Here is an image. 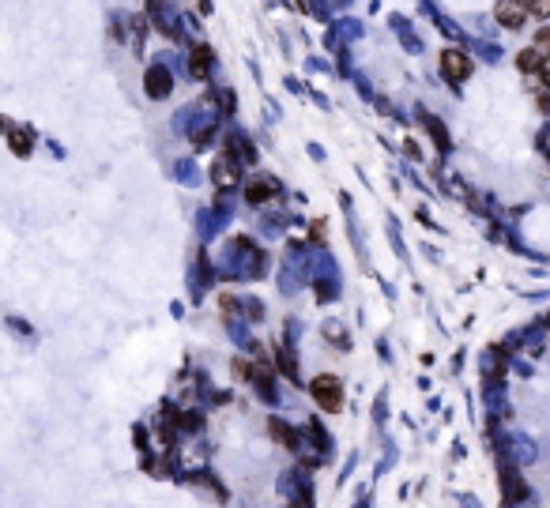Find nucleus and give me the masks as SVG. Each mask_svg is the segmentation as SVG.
I'll return each mask as SVG.
<instances>
[{
    "mask_svg": "<svg viewBox=\"0 0 550 508\" xmlns=\"http://www.w3.org/2000/svg\"><path fill=\"white\" fill-rule=\"evenodd\" d=\"M441 76L449 79V83H460V79L471 76V61L464 49H445L441 53Z\"/></svg>",
    "mask_w": 550,
    "mask_h": 508,
    "instance_id": "1",
    "label": "nucleus"
},
{
    "mask_svg": "<svg viewBox=\"0 0 550 508\" xmlns=\"http://www.w3.org/2000/svg\"><path fill=\"white\" fill-rule=\"evenodd\" d=\"M494 16H497V23H502V26H524V19H528V8H524V0H497Z\"/></svg>",
    "mask_w": 550,
    "mask_h": 508,
    "instance_id": "2",
    "label": "nucleus"
},
{
    "mask_svg": "<svg viewBox=\"0 0 550 508\" xmlns=\"http://www.w3.org/2000/svg\"><path fill=\"white\" fill-rule=\"evenodd\" d=\"M212 181L219 185V189H230V185L238 181V162H234L230 155H219L212 162Z\"/></svg>",
    "mask_w": 550,
    "mask_h": 508,
    "instance_id": "3",
    "label": "nucleus"
},
{
    "mask_svg": "<svg viewBox=\"0 0 550 508\" xmlns=\"http://www.w3.org/2000/svg\"><path fill=\"white\" fill-rule=\"evenodd\" d=\"M313 395L321 399L324 410H336V407H339V384H336L332 377H321L317 384H313Z\"/></svg>",
    "mask_w": 550,
    "mask_h": 508,
    "instance_id": "4",
    "label": "nucleus"
},
{
    "mask_svg": "<svg viewBox=\"0 0 550 508\" xmlns=\"http://www.w3.org/2000/svg\"><path fill=\"white\" fill-rule=\"evenodd\" d=\"M147 95L151 98H166L170 95V72L166 68H151L147 72Z\"/></svg>",
    "mask_w": 550,
    "mask_h": 508,
    "instance_id": "5",
    "label": "nucleus"
},
{
    "mask_svg": "<svg viewBox=\"0 0 550 508\" xmlns=\"http://www.w3.org/2000/svg\"><path fill=\"white\" fill-rule=\"evenodd\" d=\"M517 64H520V72H539L543 53H539V49H524L520 57H517Z\"/></svg>",
    "mask_w": 550,
    "mask_h": 508,
    "instance_id": "6",
    "label": "nucleus"
},
{
    "mask_svg": "<svg viewBox=\"0 0 550 508\" xmlns=\"http://www.w3.org/2000/svg\"><path fill=\"white\" fill-rule=\"evenodd\" d=\"M524 8H528V16H539V19L550 16V0H524Z\"/></svg>",
    "mask_w": 550,
    "mask_h": 508,
    "instance_id": "7",
    "label": "nucleus"
},
{
    "mask_svg": "<svg viewBox=\"0 0 550 508\" xmlns=\"http://www.w3.org/2000/svg\"><path fill=\"white\" fill-rule=\"evenodd\" d=\"M192 76H207V49L204 46L192 53Z\"/></svg>",
    "mask_w": 550,
    "mask_h": 508,
    "instance_id": "8",
    "label": "nucleus"
},
{
    "mask_svg": "<svg viewBox=\"0 0 550 508\" xmlns=\"http://www.w3.org/2000/svg\"><path fill=\"white\" fill-rule=\"evenodd\" d=\"M27 143H31V136H27V132H16V155H27V151H31Z\"/></svg>",
    "mask_w": 550,
    "mask_h": 508,
    "instance_id": "9",
    "label": "nucleus"
},
{
    "mask_svg": "<svg viewBox=\"0 0 550 508\" xmlns=\"http://www.w3.org/2000/svg\"><path fill=\"white\" fill-rule=\"evenodd\" d=\"M271 192V185H253V189H249V199H264Z\"/></svg>",
    "mask_w": 550,
    "mask_h": 508,
    "instance_id": "10",
    "label": "nucleus"
},
{
    "mask_svg": "<svg viewBox=\"0 0 550 508\" xmlns=\"http://www.w3.org/2000/svg\"><path fill=\"white\" fill-rule=\"evenodd\" d=\"M535 49H550V26H546V31H539V38H535Z\"/></svg>",
    "mask_w": 550,
    "mask_h": 508,
    "instance_id": "11",
    "label": "nucleus"
},
{
    "mask_svg": "<svg viewBox=\"0 0 550 508\" xmlns=\"http://www.w3.org/2000/svg\"><path fill=\"white\" fill-rule=\"evenodd\" d=\"M539 79H543V83L550 87V53H546V57H543V64H539Z\"/></svg>",
    "mask_w": 550,
    "mask_h": 508,
    "instance_id": "12",
    "label": "nucleus"
}]
</instances>
